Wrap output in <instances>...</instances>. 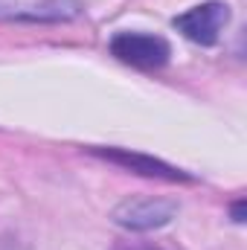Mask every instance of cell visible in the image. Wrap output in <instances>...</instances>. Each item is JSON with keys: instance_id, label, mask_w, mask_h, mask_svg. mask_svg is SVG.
Instances as JSON below:
<instances>
[{"instance_id": "cell-1", "label": "cell", "mask_w": 247, "mask_h": 250, "mask_svg": "<svg viewBox=\"0 0 247 250\" xmlns=\"http://www.w3.org/2000/svg\"><path fill=\"white\" fill-rule=\"evenodd\" d=\"M111 56H117L123 64L140 67V70H160L169 62L172 47L160 35L148 32H117L111 38Z\"/></svg>"}, {"instance_id": "cell-2", "label": "cell", "mask_w": 247, "mask_h": 250, "mask_svg": "<svg viewBox=\"0 0 247 250\" xmlns=\"http://www.w3.org/2000/svg\"><path fill=\"white\" fill-rule=\"evenodd\" d=\"M227 21H230V6L221 3V0H209V3H201V6L189 9L184 15H178L172 21V26L184 38H189L192 44L212 47L221 38V29L227 26Z\"/></svg>"}, {"instance_id": "cell-3", "label": "cell", "mask_w": 247, "mask_h": 250, "mask_svg": "<svg viewBox=\"0 0 247 250\" xmlns=\"http://www.w3.org/2000/svg\"><path fill=\"white\" fill-rule=\"evenodd\" d=\"M82 0H0V21L64 23L82 15Z\"/></svg>"}, {"instance_id": "cell-4", "label": "cell", "mask_w": 247, "mask_h": 250, "mask_svg": "<svg viewBox=\"0 0 247 250\" xmlns=\"http://www.w3.org/2000/svg\"><path fill=\"white\" fill-rule=\"evenodd\" d=\"M175 215H178V201H169V198H128L111 212L114 224L125 230H140V233L166 227Z\"/></svg>"}, {"instance_id": "cell-5", "label": "cell", "mask_w": 247, "mask_h": 250, "mask_svg": "<svg viewBox=\"0 0 247 250\" xmlns=\"http://www.w3.org/2000/svg\"><path fill=\"white\" fill-rule=\"evenodd\" d=\"M90 154L108 160V163H117L123 169H131L134 175H143V178H160V181H192L186 172L157 160V157H148V154H137V151H128V148H90Z\"/></svg>"}, {"instance_id": "cell-6", "label": "cell", "mask_w": 247, "mask_h": 250, "mask_svg": "<svg viewBox=\"0 0 247 250\" xmlns=\"http://www.w3.org/2000/svg\"><path fill=\"white\" fill-rule=\"evenodd\" d=\"M233 221H239V224L245 221V201H236L233 204Z\"/></svg>"}]
</instances>
